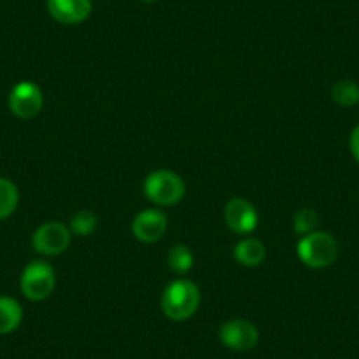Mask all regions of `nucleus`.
Masks as SVG:
<instances>
[{"instance_id":"obj_1","label":"nucleus","mask_w":359,"mask_h":359,"mask_svg":"<svg viewBox=\"0 0 359 359\" xmlns=\"http://www.w3.org/2000/svg\"><path fill=\"white\" fill-rule=\"evenodd\" d=\"M199 303H201V292L199 287L191 280H180L171 282L164 289L162 294L161 306L165 317L171 320H187L198 312Z\"/></svg>"},{"instance_id":"obj_2","label":"nucleus","mask_w":359,"mask_h":359,"mask_svg":"<svg viewBox=\"0 0 359 359\" xmlns=\"http://www.w3.org/2000/svg\"><path fill=\"white\" fill-rule=\"evenodd\" d=\"M144 194L158 206H171L180 203L185 196V184L182 176L168 169H158L144 180Z\"/></svg>"},{"instance_id":"obj_3","label":"nucleus","mask_w":359,"mask_h":359,"mask_svg":"<svg viewBox=\"0 0 359 359\" xmlns=\"http://www.w3.org/2000/svg\"><path fill=\"white\" fill-rule=\"evenodd\" d=\"M298 255L303 264L313 269L327 268L334 262L338 255V243L331 234L310 233L303 236L298 243Z\"/></svg>"},{"instance_id":"obj_4","label":"nucleus","mask_w":359,"mask_h":359,"mask_svg":"<svg viewBox=\"0 0 359 359\" xmlns=\"http://www.w3.org/2000/svg\"><path fill=\"white\" fill-rule=\"evenodd\" d=\"M57 284L55 269L46 261H32L23 269L20 287L30 302H43L50 298Z\"/></svg>"},{"instance_id":"obj_5","label":"nucleus","mask_w":359,"mask_h":359,"mask_svg":"<svg viewBox=\"0 0 359 359\" xmlns=\"http://www.w3.org/2000/svg\"><path fill=\"white\" fill-rule=\"evenodd\" d=\"M71 243V229L62 222H46L32 236L36 252L43 255H58L67 250Z\"/></svg>"},{"instance_id":"obj_6","label":"nucleus","mask_w":359,"mask_h":359,"mask_svg":"<svg viewBox=\"0 0 359 359\" xmlns=\"http://www.w3.org/2000/svg\"><path fill=\"white\" fill-rule=\"evenodd\" d=\"M9 108L18 118H34L43 109V92L32 81L18 83L9 95Z\"/></svg>"},{"instance_id":"obj_7","label":"nucleus","mask_w":359,"mask_h":359,"mask_svg":"<svg viewBox=\"0 0 359 359\" xmlns=\"http://www.w3.org/2000/svg\"><path fill=\"white\" fill-rule=\"evenodd\" d=\"M220 341L227 348L236 352H247L259 341V331L252 323L245 319H231L220 326Z\"/></svg>"},{"instance_id":"obj_8","label":"nucleus","mask_w":359,"mask_h":359,"mask_svg":"<svg viewBox=\"0 0 359 359\" xmlns=\"http://www.w3.org/2000/svg\"><path fill=\"white\" fill-rule=\"evenodd\" d=\"M224 219H226L227 227L236 234H250L257 227L259 215L254 205L245 199H231L224 210Z\"/></svg>"},{"instance_id":"obj_9","label":"nucleus","mask_w":359,"mask_h":359,"mask_svg":"<svg viewBox=\"0 0 359 359\" xmlns=\"http://www.w3.org/2000/svg\"><path fill=\"white\" fill-rule=\"evenodd\" d=\"M168 229V217L161 210H144L134 219L133 234L143 243H155Z\"/></svg>"},{"instance_id":"obj_10","label":"nucleus","mask_w":359,"mask_h":359,"mask_svg":"<svg viewBox=\"0 0 359 359\" xmlns=\"http://www.w3.org/2000/svg\"><path fill=\"white\" fill-rule=\"evenodd\" d=\"M51 18L64 25L85 22L92 13V0H48Z\"/></svg>"},{"instance_id":"obj_11","label":"nucleus","mask_w":359,"mask_h":359,"mask_svg":"<svg viewBox=\"0 0 359 359\" xmlns=\"http://www.w3.org/2000/svg\"><path fill=\"white\" fill-rule=\"evenodd\" d=\"M23 310L15 298L0 296V334H9L22 324Z\"/></svg>"},{"instance_id":"obj_12","label":"nucleus","mask_w":359,"mask_h":359,"mask_svg":"<svg viewBox=\"0 0 359 359\" xmlns=\"http://www.w3.org/2000/svg\"><path fill=\"white\" fill-rule=\"evenodd\" d=\"M234 257L240 264L248 266V268H254L259 266L266 257V248L255 238H245L240 243L234 247Z\"/></svg>"},{"instance_id":"obj_13","label":"nucleus","mask_w":359,"mask_h":359,"mask_svg":"<svg viewBox=\"0 0 359 359\" xmlns=\"http://www.w3.org/2000/svg\"><path fill=\"white\" fill-rule=\"evenodd\" d=\"M20 201V194L16 185L11 180L0 178V220L8 219L16 210Z\"/></svg>"},{"instance_id":"obj_14","label":"nucleus","mask_w":359,"mask_h":359,"mask_svg":"<svg viewBox=\"0 0 359 359\" xmlns=\"http://www.w3.org/2000/svg\"><path fill=\"white\" fill-rule=\"evenodd\" d=\"M331 94L340 106H354L359 102V85L352 79H340L334 83Z\"/></svg>"},{"instance_id":"obj_15","label":"nucleus","mask_w":359,"mask_h":359,"mask_svg":"<svg viewBox=\"0 0 359 359\" xmlns=\"http://www.w3.org/2000/svg\"><path fill=\"white\" fill-rule=\"evenodd\" d=\"M169 268L175 273H187L189 269L194 264V255H192L191 248L185 245H175L168 254Z\"/></svg>"},{"instance_id":"obj_16","label":"nucleus","mask_w":359,"mask_h":359,"mask_svg":"<svg viewBox=\"0 0 359 359\" xmlns=\"http://www.w3.org/2000/svg\"><path fill=\"white\" fill-rule=\"evenodd\" d=\"M97 227V215L88 210H83V212H78L71 220V233H74L76 236H88L92 234Z\"/></svg>"},{"instance_id":"obj_17","label":"nucleus","mask_w":359,"mask_h":359,"mask_svg":"<svg viewBox=\"0 0 359 359\" xmlns=\"http://www.w3.org/2000/svg\"><path fill=\"white\" fill-rule=\"evenodd\" d=\"M294 231L299 234L313 233L317 226V213L310 208H303L294 217Z\"/></svg>"},{"instance_id":"obj_18","label":"nucleus","mask_w":359,"mask_h":359,"mask_svg":"<svg viewBox=\"0 0 359 359\" xmlns=\"http://www.w3.org/2000/svg\"><path fill=\"white\" fill-rule=\"evenodd\" d=\"M351 151L355 161L359 162V126H355L351 134Z\"/></svg>"},{"instance_id":"obj_19","label":"nucleus","mask_w":359,"mask_h":359,"mask_svg":"<svg viewBox=\"0 0 359 359\" xmlns=\"http://www.w3.org/2000/svg\"><path fill=\"white\" fill-rule=\"evenodd\" d=\"M143 2H155V0H143Z\"/></svg>"}]
</instances>
